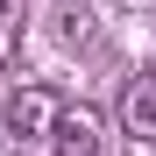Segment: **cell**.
Listing matches in <instances>:
<instances>
[{
  "instance_id": "obj_1",
  "label": "cell",
  "mask_w": 156,
  "mask_h": 156,
  "mask_svg": "<svg viewBox=\"0 0 156 156\" xmlns=\"http://www.w3.org/2000/svg\"><path fill=\"white\" fill-rule=\"evenodd\" d=\"M57 121H64V99L50 92V85H21V92L7 99V135H14V142H50Z\"/></svg>"
},
{
  "instance_id": "obj_2",
  "label": "cell",
  "mask_w": 156,
  "mask_h": 156,
  "mask_svg": "<svg viewBox=\"0 0 156 156\" xmlns=\"http://www.w3.org/2000/svg\"><path fill=\"white\" fill-rule=\"evenodd\" d=\"M50 149H57V156H107V121H99L92 107H64Z\"/></svg>"
},
{
  "instance_id": "obj_3",
  "label": "cell",
  "mask_w": 156,
  "mask_h": 156,
  "mask_svg": "<svg viewBox=\"0 0 156 156\" xmlns=\"http://www.w3.org/2000/svg\"><path fill=\"white\" fill-rule=\"evenodd\" d=\"M121 128H128L135 142H156V71L128 78V92H121Z\"/></svg>"
},
{
  "instance_id": "obj_4",
  "label": "cell",
  "mask_w": 156,
  "mask_h": 156,
  "mask_svg": "<svg viewBox=\"0 0 156 156\" xmlns=\"http://www.w3.org/2000/svg\"><path fill=\"white\" fill-rule=\"evenodd\" d=\"M7 7H14V0H0V14H7Z\"/></svg>"
}]
</instances>
